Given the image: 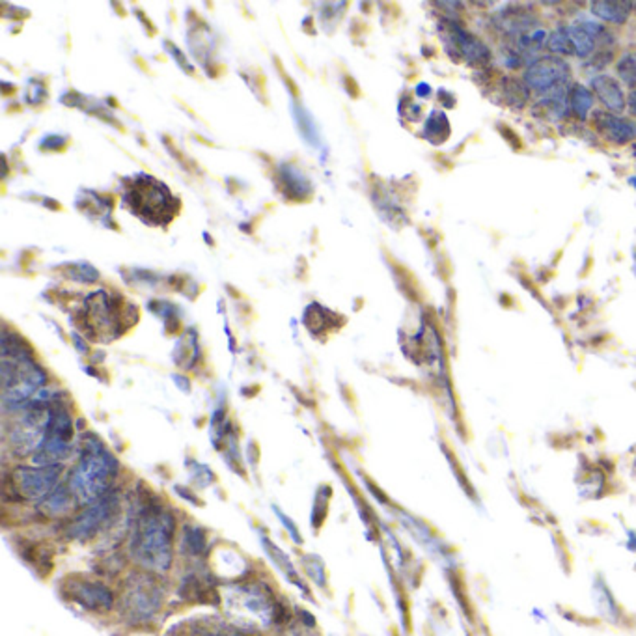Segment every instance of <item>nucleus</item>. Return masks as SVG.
<instances>
[{"instance_id":"3","label":"nucleus","mask_w":636,"mask_h":636,"mask_svg":"<svg viewBox=\"0 0 636 636\" xmlns=\"http://www.w3.org/2000/svg\"><path fill=\"white\" fill-rule=\"evenodd\" d=\"M228 614L245 629L269 627L280 612V605L273 600L271 591L261 584L232 586L224 597Z\"/></svg>"},{"instance_id":"17","label":"nucleus","mask_w":636,"mask_h":636,"mask_svg":"<svg viewBox=\"0 0 636 636\" xmlns=\"http://www.w3.org/2000/svg\"><path fill=\"white\" fill-rule=\"evenodd\" d=\"M500 90H502V101L508 103L510 106L522 108L530 99V90L525 85V81H519L513 77H504Z\"/></svg>"},{"instance_id":"10","label":"nucleus","mask_w":636,"mask_h":636,"mask_svg":"<svg viewBox=\"0 0 636 636\" xmlns=\"http://www.w3.org/2000/svg\"><path fill=\"white\" fill-rule=\"evenodd\" d=\"M118 511V499L115 493H106L99 500H96L88 510L73 519L69 534L71 538L77 540H88L96 536L105 525H108L110 519Z\"/></svg>"},{"instance_id":"13","label":"nucleus","mask_w":636,"mask_h":636,"mask_svg":"<svg viewBox=\"0 0 636 636\" xmlns=\"http://www.w3.org/2000/svg\"><path fill=\"white\" fill-rule=\"evenodd\" d=\"M591 92L597 96L611 112H623L627 106V96L620 83L611 75H595L590 81Z\"/></svg>"},{"instance_id":"4","label":"nucleus","mask_w":636,"mask_h":636,"mask_svg":"<svg viewBox=\"0 0 636 636\" xmlns=\"http://www.w3.org/2000/svg\"><path fill=\"white\" fill-rule=\"evenodd\" d=\"M124 611L135 621L154 618L163 605V588L149 575H133L124 590Z\"/></svg>"},{"instance_id":"6","label":"nucleus","mask_w":636,"mask_h":636,"mask_svg":"<svg viewBox=\"0 0 636 636\" xmlns=\"http://www.w3.org/2000/svg\"><path fill=\"white\" fill-rule=\"evenodd\" d=\"M444 37L446 49L452 58H465L469 66L476 67H481L491 60L490 47L454 21L444 23Z\"/></svg>"},{"instance_id":"23","label":"nucleus","mask_w":636,"mask_h":636,"mask_svg":"<svg viewBox=\"0 0 636 636\" xmlns=\"http://www.w3.org/2000/svg\"><path fill=\"white\" fill-rule=\"evenodd\" d=\"M312 558H314V564H308V560L305 562L307 571H308V575L314 579V582L319 584V586L323 588V586H325V568H323V564L319 562V560H318L316 556H312Z\"/></svg>"},{"instance_id":"18","label":"nucleus","mask_w":636,"mask_h":636,"mask_svg":"<svg viewBox=\"0 0 636 636\" xmlns=\"http://www.w3.org/2000/svg\"><path fill=\"white\" fill-rule=\"evenodd\" d=\"M591 106H593V94L584 85L575 83L570 88V108L575 112V116L584 122L590 115Z\"/></svg>"},{"instance_id":"5","label":"nucleus","mask_w":636,"mask_h":636,"mask_svg":"<svg viewBox=\"0 0 636 636\" xmlns=\"http://www.w3.org/2000/svg\"><path fill=\"white\" fill-rule=\"evenodd\" d=\"M127 200L133 206V211L136 215H140L146 222L149 220H165L172 217V211H168V202H176L168 191L167 187H163L161 183L147 179V177H140L138 183L133 187L127 195Z\"/></svg>"},{"instance_id":"11","label":"nucleus","mask_w":636,"mask_h":636,"mask_svg":"<svg viewBox=\"0 0 636 636\" xmlns=\"http://www.w3.org/2000/svg\"><path fill=\"white\" fill-rule=\"evenodd\" d=\"M593 127L614 146H623L636 138V122L631 118L611 115V112H595Z\"/></svg>"},{"instance_id":"22","label":"nucleus","mask_w":636,"mask_h":636,"mask_svg":"<svg viewBox=\"0 0 636 636\" xmlns=\"http://www.w3.org/2000/svg\"><path fill=\"white\" fill-rule=\"evenodd\" d=\"M206 534L200 529H187L183 534V547L191 550V554L198 556L206 550Z\"/></svg>"},{"instance_id":"12","label":"nucleus","mask_w":636,"mask_h":636,"mask_svg":"<svg viewBox=\"0 0 636 636\" xmlns=\"http://www.w3.org/2000/svg\"><path fill=\"white\" fill-rule=\"evenodd\" d=\"M568 28V34H570V40H571V45H573V51L579 58H588L593 55L595 47H597V42L601 40V37H607L611 35L609 30L603 26V25H597V23H575V25H570L566 26Z\"/></svg>"},{"instance_id":"25","label":"nucleus","mask_w":636,"mask_h":636,"mask_svg":"<svg viewBox=\"0 0 636 636\" xmlns=\"http://www.w3.org/2000/svg\"><path fill=\"white\" fill-rule=\"evenodd\" d=\"M627 106H629V110L632 112V115H636V86L627 96Z\"/></svg>"},{"instance_id":"7","label":"nucleus","mask_w":636,"mask_h":636,"mask_svg":"<svg viewBox=\"0 0 636 636\" xmlns=\"http://www.w3.org/2000/svg\"><path fill=\"white\" fill-rule=\"evenodd\" d=\"M570 64L560 56H541L534 60L525 71V85L529 90L547 94L570 81Z\"/></svg>"},{"instance_id":"2","label":"nucleus","mask_w":636,"mask_h":636,"mask_svg":"<svg viewBox=\"0 0 636 636\" xmlns=\"http://www.w3.org/2000/svg\"><path fill=\"white\" fill-rule=\"evenodd\" d=\"M118 474V461L96 437L85 440V450L79 463L69 476V490L79 502H96L108 493L112 480Z\"/></svg>"},{"instance_id":"8","label":"nucleus","mask_w":636,"mask_h":636,"mask_svg":"<svg viewBox=\"0 0 636 636\" xmlns=\"http://www.w3.org/2000/svg\"><path fill=\"white\" fill-rule=\"evenodd\" d=\"M62 465H40V467H17L14 470V488L25 499H45L58 485Z\"/></svg>"},{"instance_id":"19","label":"nucleus","mask_w":636,"mask_h":636,"mask_svg":"<svg viewBox=\"0 0 636 636\" xmlns=\"http://www.w3.org/2000/svg\"><path fill=\"white\" fill-rule=\"evenodd\" d=\"M547 49L552 53V56H573V45L570 40V34L566 26H560L556 30H552L547 37Z\"/></svg>"},{"instance_id":"21","label":"nucleus","mask_w":636,"mask_h":636,"mask_svg":"<svg viewBox=\"0 0 636 636\" xmlns=\"http://www.w3.org/2000/svg\"><path fill=\"white\" fill-rule=\"evenodd\" d=\"M264 545H266V549H268V552H269V556L275 560V564L282 570V573H286L295 584H301V582H298L297 580V575H295V568H293V564L289 562V558L278 549V547H275L269 540H264Z\"/></svg>"},{"instance_id":"1","label":"nucleus","mask_w":636,"mask_h":636,"mask_svg":"<svg viewBox=\"0 0 636 636\" xmlns=\"http://www.w3.org/2000/svg\"><path fill=\"white\" fill-rule=\"evenodd\" d=\"M176 520L161 506H147L140 511L131 536V554L152 573H167L174 560Z\"/></svg>"},{"instance_id":"24","label":"nucleus","mask_w":636,"mask_h":636,"mask_svg":"<svg viewBox=\"0 0 636 636\" xmlns=\"http://www.w3.org/2000/svg\"><path fill=\"white\" fill-rule=\"evenodd\" d=\"M277 515L282 519V522H286V525H288V530L291 532V536H293V540H295V543H301V534H297V530H295V527H293V522L286 517V515H282L280 511H277Z\"/></svg>"},{"instance_id":"14","label":"nucleus","mask_w":636,"mask_h":636,"mask_svg":"<svg viewBox=\"0 0 636 636\" xmlns=\"http://www.w3.org/2000/svg\"><path fill=\"white\" fill-rule=\"evenodd\" d=\"M495 23H497V26H499L502 32H506V34H510V35H513V37H519V35H522V34H529V32L540 28V26L536 25V19H534L529 12L520 10V8L506 10V12L499 14L497 19H495Z\"/></svg>"},{"instance_id":"15","label":"nucleus","mask_w":636,"mask_h":636,"mask_svg":"<svg viewBox=\"0 0 636 636\" xmlns=\"http://www.w3.org/2000/svg\"><path fill=\"white\" fill-rule=\"evenodd\" d=\"M591 14L601 19L605 23H614V25H623L627 23L634 5L632 3H616V0H595L590 5Z\"/></svg>"},{"instance_id":"9","label":"nucleus","mask_w":636,"mask_h":636,"mask_svg":"<svg viewBox=\"0 0 636 636\" xmlns=\"http://www.w3.org/2000/svg\"><path fill=\"white\" fill-rule=\"evenodd\" d=\"M64 593L67 600L85 607L86 611L108 612L112 607H115V595H112V591L105 584L97 580L73 577L66 580Z\"/></svg>"},{"instance_id":"16","label":"nucleus","mask_w":636,"mask_h":636,"mask_svg":"<svg viewBox=\"0 0 636 636\" xmlns=\"http://www.w3.org/2000/svg\"><path fill=\"white\" fill-rule=\"evenodd\" d=\"M77 497L73 495V491L69 490V485H58V488L55 491H51L44 502H42V510L44 513L47 515H64L67 513L69 510H73V506H77Z\"/></svg>"},{"instance_id":"20","label":"nucleus","mask_w":636,"mask_h":636,"mask_svg":"<svg viewBox=\"0 0 636 636\" xmlns=\"http://www.w3.org/2000/svg\"><path fill=\"white\" fill-rule=\"evenodd\" d=\"M620 81L629 85V86H636V53H625L618 64H616Z\"/></svg>"}]
</instances>
